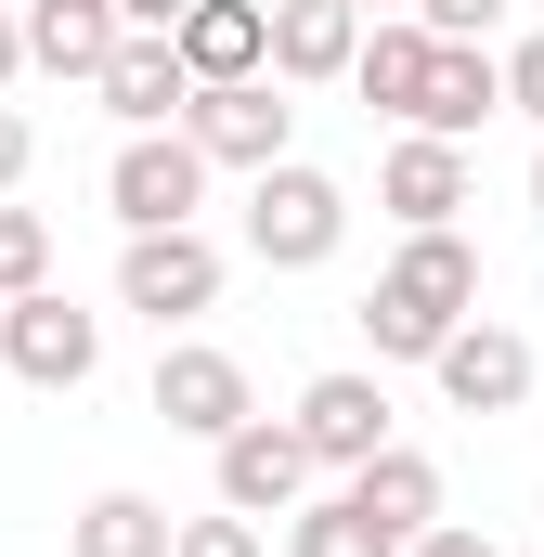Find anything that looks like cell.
I'll return each mask as SVG.
<instances>
[{"instance_id": "cell-1", "label": "cell", "mask_w": 544, "mask_h": 557, "mask_svg": "<svg viewBox=\"0 0 544 557\" xmlns=\"http://www.w3.org/2000/svg\"><path fill=\"white\" fill-rule=\"evenodd\" d=\"M480 311V247L441 221V234H403V260L376 273V298H363V337H376V363H428L454 324Z\"/></svg>"}, {"instance_id": "cell-2", "label": "cell", "mask_w": 544, "mask_h": 557, "mask_svg": "<svg viewBox=\"0 0 544 557\" xmlns=\"http://www.w3.org/2000/svg\"><path fill=\"white\" fill-rule=\"evenodd\" d=\"M337 234H350V195H337L324 169H298V156L247 169V260H260V273H324Z\"/></svg>"}, {"instance_id": "cell-3", "label": "cell", "mask_w": 544, "mask_h": 557, "mask_svg": "<svg viewBox=\"0 0 544 557\" xmlns=\"http://www.w3.org/2000/svg\"><path fill=\"white\" fill-rule=\"evenodd\" d=\"M0 363H13L26 389H91V363H104V311H78L65 285H26V298H0Z\"/></svg>"}, {"instance_id": "cell-4", "label": "cell", "mask_w": 544, "mask_h": 557, "mask_svg": "<svg viewBox=\"0 0 544 557\" xmlns=\"http://www.w3.org/2000/svg\"><path fill=\"white\" fill-rule=\"evenodd\" d=\"M285 131H298L285 78H208V91H182V143H195L208 169H272Z\"/></svg>"}, {"instance_id": "cell-5", "label": "cell", "mask_w": 544, "mask_h": 557, "mask_svg": "<svg viewBox=\"0 0 544 557\" xmlns=\"http://www.w3.org/2000/svg\"><path fill=\"white\" fill-rule=\"evenodd\" d=\"M118 311H143V324H195V311H221V247H208L195 221L131 234V260H118Z\"/></svg>"}, {"instance_id": "cell-6", "label": "cell", "mask_w": 544, "mask_h": 557, "mask_svg": "<svg viewBox=\"0 0 544 557\" xmlns=\"http://www.w3.org/2000/svg\"><path fill=\"white\" fill-rule=\"evenodd\" d=\"M104 208H118L131 234L195 221V208H208V156H195L182 131H131V143H118V169H104Z\"/></svg>"}, {"instance_id": "cell-7", "label": "cell", "mask_w": 544, "mask_h": 557, "mask_svg": "<svg viewBox=\"0 0 544 557\" xmlns=\"http://www.w3.org/2000/svg\"><path fill=\"white\" fill-rule=\"evenodd\" d=\"M428 376H441V403H454V416H519V403H532V337L467 311V324L428 350Z\"/></svg>"}, {"instance_id": "cell-8", "label": "cell", "mask_w": 544, "mask_h": 557, "mask_svg": "<svg viewBox=\"0 0 544 557\" xmlns=\"http://www.w3.org/2000/svg\"><path fill=\"white\" fill-rule=\"evenodd\" d=\"M208 454H221V506H234V519H285V506L311 493V454H298V428H285V416L221 428Z\"/></svg>"}, {"instance_id": "cell-9", "label": "cell", "mask_w": 544, "mask_h": 557, "mask_svg": "<svg viewBox=\"0 0 544 557\" xmlns=\"http://www.w3.org/2000/svg\"><path fill=\"white\" fill-rule=\"evenodd\" d=\"M350 52H363V13H350V0H260V65L285 91L350 78Z\"/></svg>"}, {"instance_id": "cell-10", "label": "cell", "mask_w": 544, "mask_h": 557, "mask_svg": "<svg viewBox=\"0 0 544 557\" xmlns=\"http://www.w3.org/2000/svg\"><path fill=\"white\" fill-rule=\"evenodd\" d=\"M156 416L182 428V441H221V428H247V363L234 350H208V337H182V350H156Z\"/></svg>"}, {"instance_id": "cell-11", "label": "cell", "mask_w": 544, "mask_h": 557, "mask_svg": "<svg viewBox=\"0 0 544 557\" xmlns=\"http://www.w3.org/2000/svg\"><path fill=\"white\" fill-rule=\"evenodd\" d=\"M285 428H298V454H311V467H337V480H350V467L390 441V389L337 363V376H311V389H298V416H285Z\"/></svg>"}, {"instance_id": "cell-12", "label": "cell", "mask_w": 544, "mask_h": 557, "mask_svg": "<svg viewBox=\"0 0 544 557\" xmlns=\"http://www.w3.org/2000/svg\"><path fill=\"white\" fill-rule=\"evenodd\" d=\"M480 117H506V65H493L480 39H428V78H415V117H403V131L467 143Z\"/></svg>"}, {"instance_id": "cell-13", "label": "cell", "mask_w": 544, "mask_h": 557, "mask_svg": "<svg viewBox=\"0 0 544 557\" xmlns=\"http://www.w3.org/2000/svg\"><path fill=\"white\" fill-rule=\"evenodd\" d=\"M91 91H104V117H118V131H182V91H195V78H182L169 26H118V52H104V78H91Z\"/></svg>"}, {"instance_id": "cell-14", "label": "cell", "mask_w": 544, "mask_h": 557, "mask_svg": "<svg viewBox=\"0 0 544 557\" xmlns=\"http://www.w3.org/2000/svg\"><path fill=\"white\" fill-rule=\"evenodd\" d=\"M376 208H390L403 234H441V221L467 208V143L403 131V143H390V169H376Z\"/></svg>"}, {"instance_id": "cell-15", "label": "cell", "mask_w": 544, "mask_h": 557, "mask_svg": "<svg viewBox=\"0 0 544 557\" xmlns=\"http://www.w3.org/2000/svg\"><path fill=\"white\" fill-rule=\"evenodd\" d=\"M13 39H26V65L39 78H104V52H118V0H26L13 13Z\"/></svg>"}, {"instance_id": "cell-16", "label": "cell", "mask_w": 544, "mask_h": 557, "mask_svg": "<svg viewBox=\"0 0 544 557\" xmlns=\"http://www.w3.org/2000/svg\"><path fill=\"white\" fill-rule=\"evenodd\" d=\"M337 493H350V506H363V519H376L390 545H415V532L441 519V467H428V454H403V441H376V454H363V467H350Z\"/></svg>"}, {"instance_id": "cell-17", "label": "cell", "mask_w": 544, "mask_h": 557, "mask_svg": "<svg viewBox=\"0 0 544 557\" xmlns=\"http://www.w3.org/2000/svg\"><path fill=\"white\" fill-rule=\"evenodd\" d=\"M169 52H182L195 91H208V78H272V65H260V0H182Z\"/></svg>"}, {"instance_id": "cell-18", "label": "cell", "mask_w": 544, "mask_h": 557, "mask_svg": "<svg viewBox=\"0 0 544 557\" xmlns=\"http://www.w3.org/2000/svg\"><path fill=\"white\" fill-rule=\"evenodd\" d=\"M415 78H428V26H363V52H350V91L376 104V117H415Z\"/></svg>"}, {"instance_id": "cell-19", "label": "cell", "mask_w": 544, "mask_h": 557, "mask_svg": "<svg viewBox=\"0 0 544 557\" xmlns=\"http://www.w3.org/2000/svg\"><path fill=\"white\" fill-rule=\"evenodd\" d=\"M169 532H182V519H169L156 493H91L65 545H78V557H169Z\"/></svg>"}, {"instance_id": "cell-20", "label": "cell", "mask_w": 544, "mask_h": 557, "mask_svg": "<svg viewBox=\"0 0 544 557\" xmlns=\"http://www.w3.org/2000/svg\"><path fill=\"white\" fill-rule=\"evenodd\" d=\"M285 557H403V545H390L350 493H324V506H298V519H285Z\"/></svg>"}, {"instance_id": "cell-21", "label": "cell", "mask_w": 544, "mask_h": 557, "mask_svg": "<svg viewBox=\"0 0 544 557\" xmlns=\"http://www.w3.org/2000/svg\"><path fill=\"white\" fill-rule=\"evenodd\" d=\"M26 285H52V221L0 195V298H26Z\"/></svg>"}, {"instance_id": "cell-22", "label": "cell", "mask_w": 544, "mask_h": 557, "mask_svg": "<svg viewBox=\"0 0 544 557\" xmlns=\"http://www.w3.org/2000/svg\"><path fill=\"white\" fill-rule=\"evenodd\" d=\"M169 557H260V519H234V506H221V519H182Z\"/></svg>"}, {"instance_id": "cell-23", "label": "cell", "mask_w": 544, "mask_h": 557, "mask_svg": "<svg viewBox=\"0 0 544 557\" xmlns=\"http://www.w3.org/2000/svg\"><path fill=\"white\" fill-rule=\"evenodd\" d=\"M493 13H506V0H415L428 39H493Z\"/></svg>"}, {"instance_id": "cell-24", "label": "cell", "mask_w": 544, "mask_h": 557, "mask_svg": "<svg viewBox=\"0 0 544 557\" xmlns=\"http://www.w3.org/2000/svg\"><path fill=\"white\" fill-rule=\"evenodd\" d=\"M493 65H506V104H519V117H544V26L519 39V52H493Z\"/></svg>"}, {"instance_id": "cell-25", "label": "cell", "mask_w": 544, "mask_h": 557, "mask_svg": "<svg viewBox=\"0 0 544 557\" xmlns=\"http://www.w3.org/2000/svg\"><path fill=\"white\" fill-rule=\"evenodd\" d=\"M403 557H493V532H467V519H428Z\"/></svg>"}, {"instance_id": "cell-26", "label": "cell", "mask_w": 544, "mask_h": 557, "mask_svg": "<svg viewBox=\"0 0 544 557\" xmlns=\"http://www.w3.org/2000/svg\"><path fill=\"white\" fill-rule=\"evenodd\" d=\"M26 156H39V131H26V117H13V91H0V195L26 182Z\"/></svg>"}, {"instance_id": "cell-27", "label": "cell", "mask_w": 544, "mask_h": 557, "mask_svg": "<svg viewBox=\"0 0 544 557\" xmlns=\"http://www.w3.org/2000/svg\"><path fill=\"white\" fill-rule=\"evenodd\" d=\"M118 26H182V0H118Z\"/></svg>"}, {"instance_id": "cell-28", "label": "cell", "mask_w": 544, "mask_h": 557, "mask_svg": "<svg viewBox=\"0 0 544 557\" xmlns=\"http://www.w3.org/2000/svg\"><path fill=\"white\" fill-rule=\"evenodd\" d=\"M13 78H26V39H13V13H0V91H13Z\"/></svg>"}, {"instance_id": "cell-29", "label": "cell", "mask_w": 544, "mask_h": 557, "mask_svg": "<svg viewBox=\"0 0 544 557\" xmlns=\"http://www.w3.org/2000/svg\"><path fill=\"white\" fill-rule=\"evenodd\" d=\"M532 221H544V156H532Z\"/></svg>"}, {"instance_id": "cell-30", "label": "cell", "mask_w": 544, "mask_h": 557, "mask_svg": "<svg viewBox=\"0 0 544 557\" xmlns=\"http://www.w3.org/2000/svg\"><path fill=\"white\" fill-rule=\"evenodd\" d=\"M350 13H376V0H350Z\"/></svg>"}]
</instances>
